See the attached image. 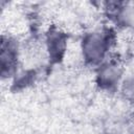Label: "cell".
Returning <instances> with one entry per match:
<instances>
[{
	"label": "cell",
	"mask_w": 134,
	"mask_h": 134,
	"mask_svg": "<svg viewBox=\"0 0 134 134\" xmlns=\"http://www.w3.org/2000/svg\"><path fill=\"white\" fill-rule=\"evenodd\" d=\"M110 47V37L107 32L95 31L88 34L82 43L83 58L90 64H96L104 60Z\"/></svg>",
	"instance_id": "cell-1"
},
{
	"label": "cell",
	"mask_w": 134,
	"mask_h": 134,
	"mask_svg": "<svg viewBox=\"0 0 134 134\" xmlns=\"http://www.w3.org/2000/svg\"><path fill=\"white\" fill-rule=\"evenodd\" d=\"M18 59V49L16 43L2 37L1 41V73L3 76L10 74L16 67Z\"/></svg>",
	"instance_id": "cell-2"
},
{
	"label": "cell",
	"mask_w": 134,
	"mask_h": 134,
	"mask_svg": "<svg viewBox=\"0 0 134 134\" xmlns=\"http://www.w3.org/2000/svg\"><path fill=\"white\" fill-rule=\"evenodd\" d=\"M121 70L117 63L110 62L103 65L97 72V83L103 88H112L114 87L120 79Z\"/></svg>",
	"instance_id": "cell-3"
},
{
	"label": "cell",
	"mask_w": 134,
	"mask_h": 134,
	"mask_svg": "<svg viewBox=\"0 0 134 134\" xmlns=\"http://www.w3.org/2000/svg\"><path fill=\"white\" fill-rule=\"evenodd\" d=\"M67 38L64 34L60 31H51L47 38V49L51 59L60 60L62 59L66 49Z\"/></svg>",
	"instance_id": "cell-4"
},
{
	"label": "cell",
	"mask_w": 134,
	"mask_h": 134,
	"mask_svg": "<svg viewBox=\"0 0 134 134\" xmlns=\"http://www.w3.org/2000/svg\"><path fill=\"white\" fill-rule=\"evenodd\" d=\"M121 91L127 98L134 100V75L125 80L121 86Z\"/></svg>",
	"instance_id": "cell-5"
}]
</instances>
